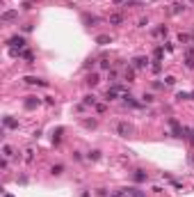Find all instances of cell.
Returning a JSON list of instances; mask_svg holds the SVG:
<instances>
[{
	"label": "cell",
	"instance_id": "1",
	"mask_svg": "<svg viewBox=\"0 0 194 197\" xmlns=\"http://www.w3.org/2000/svg\"><path fill=\"white\" fill-rule=\"evenodd\" d=\"M117 133H119V135H123V138H128V135L133 133V126L126 124V122H119V124H117Z\"/></svg>",
	"mask_w": 194,
	"mask_h": 197
},
{
	"label": "cell",
	"instance_id": "2",
	"mask_svg": "<svg viewBox=\"0 0 194 197\" xmlns=\"http://www.w3.org/2000/svg\"><path fill=\"white\" fill-rule=\"evenodd\" d=\"M7 44H9L11 48H23V46H25V39H23V37H18V35H14Z\"/></svg>",
	"mask_w": 194,
	"mask_h": 197
},
{
	"label": "cell",
	"instance_id": "3",
	"mask_svg": "<svg viewBox=\"0 0 194 197\" xmlns=\"http://www.w3.org/2000/svg\"><path fill=\"white\" fill-rule=\"evenodd\" d=\"M25 83L27 85H41V87H48V80H41V78H37V76H27Z\"/></svg>",
	"mask_w": 194,
	"mask_h": 197
},
{
	"label": "cell",
	"instance_id": "4",
	"mask_svg": "<svg viewBox=\"0 0 194 197\" xmlns=\"http://www.w3.org/2000/svg\"><path fill=\"white\" fill-rule=\"evenodd\" d=\"M133 179H135L137 183H142V181H146V179H148V174H146L144 170H135V172H133Z\"/></svg>",
	"mask_w": 194,
	"mask_h": 197
},
{
	"label": "cell",
	"instance_id": "5",
	"mask_svg": "<svg viewBox=\"0 0 194 197\" xmlns=\"http://www.w3.org/2000/svg\"><path fill=\"white\" fill-rule=\"evenodd\" d=\"M39 103H41V101H39V98H37V96H27V98H25V108H27V110L37 108V105H39Z\"/></svg>",
	"mask_w": 194,
	"mask_h": 197
},
{
	"label": "cell",
	"instance_id": "6",
	"mask_svg": "<svg viewBox=\"0 0 194 197\" xmlns=\"http://www.w3.org/2000/svg\"><path fill=\"white\" fill-rule=\"evenodd\" d=\"M0 18H2L5 23H7V21H14V18H18V12H5Z\"/></svg>",
	"mask_w": 194,
	"mask_h": 197
},
{
	"label": "cell",
	"instance_id": "7",
	"mask_svg": "<svg viewBox=\"0 0 194 197\" xmlns=\"http://www.w3.org/2000/svg\"><path fill=\"white\" fill-rule=\"evenodd\" d=\"M112 42V37H107V35H98L96 37V44H101V46H105V44Z\"/></svg>",
	"mask_w": 194,
	"mask_h": 197
},
{
	"label": "cell",
	"instance_id": "8",
	"mask_svg": "<svg viewBox=\"0 0 194 197\" xmlns=\"http://www.w3.org/2000/svg\"><path fill=\"white\" fill-rule=\"evenodd\" d=\"M117 92H119L117 87H112V89H107V92H105V101H114V98H117Z\"/></svg>",
	"mask_w": 194,
	"mask_h": 197
},
{
	"label": "cell",
	"instance_id": "9",
	"mask_svg": "<svg viewBox=\"0 0 194 197\" xmlns=\"http://www.w3.org/2000/svg\"><path fill=\"white\" fill-rule=\"evenodd\" d=\"M110 23L119 25V23H123V16H121V14H110Z\"/></svg>",
	"mask_w": 194,
	"mask_h": 197
},
{
	"label": "cell",
	"instance_id": "10",
	"mask_svg": "<svg viewBox=\"0 0 194 197\" xmlns=\"http://www.w3.org/2000/svg\"><path fill=\"white\" fill-rule=\"evenodd\" d=\"M5 126L7 129H18V122L11 119V117H5Z\"/></svg>",
	"mask_w": 194,
	"mask_h": 197
},
{
	"label": "cell",
	"instance_id": "11",
	"mask_svg": "<svg viewBox=\"0 0 194 197\" xmlns=\"http://www.w3.org/2000/svg\"><path fill=\"white\" fill-rule=\"evenodd\" d=\"M87 158H89V161H98V158H101V151H98V149L89 151V154H87Z\"/></svg>",
	"mask_w": 194,
	"mask_h": 197
},
{
	"label": "cell",
	"instance_id": "12",
	"mask_svg": "<svg viewBox=\"0 0 194 197\" xmlns=\"http://www.w3.org/2000/svg\"><path fill=\"white\" fill-rule=\"evenodd\" d=\"M126 192H130V195H133V197H146V195H144L142 190H137V188H128Z\"/></svg>",
	"mask_w": 194,
	"mask_h": 197
},
{
	"label": "cell",
	"instance_id": "13",
	"mask_svg": "<svg viewBox=\"0 0 194 197\" xmlns=\"http://www.w3.org/2000/svg\"><path fill=\"white\" fill-rule=\"evenodd\" d=\"M135 67H137V69L146 67V57H135Z\"/></svg>",
	"mask_w": 194,
	"mask_h": 197
},
{
	"label": "cell",
	"instance_id": "14",
	"mask_svg": "<svg viewBox=\"0 0 194 197\" xmlns=\"http://www.w3.org/2000/svg\"><path fill=\"white\" fill-rule=\"evenodd\" d=\"M50 172H53L55 176H60L62 172H64V165H53V170H50Z\"/></svg>",
	"mask_w": 194,
	"mask_h": 197
},
{
	"label": "cell",
	"instance_id": "15",
	"mask_svg": "<svg viewBox=\"0 0 194 197\" xmlns=\"http://www.w3.org/2000/svg\"><path fill=\"white\" fill-rule=\"evenodd\" d=\"M185 67H187V69H194V55H187V60H185Z\"/></svg>",
	"mask_w": 194,
	"mask_h": 197
},
{
	"label": "cell",
	"instance_id": "16",
	"mask_svg": "<svg viewBox=\"0 0 194 197\" xmlns=\"http://www.w3.org/2000/svg\"><path fill=\"white\" fill-rule=\"evenodd\" d=\"M85 103H87V105H94V103H96V96H94V94H89V96H85Z\"/></svg>",
	"mask_w": 194,
	"mask_h": 197
},
{
	"label": "cell",
	"instance_id": "17",
	"mask_svg": "<svg viewBox=\"0 0 194 197\" xmlns=\"http://www.w3.org/2000/svg\"><path fill=\"white\" fill-rule=\"evenodd\" d=\"M189 96H192V94H187V92H178V94H176L178 101H185V98H189Z\"/></svg>",
	"mask_w": 194,
	"mask_h": 197
},
{
	"label": "cell",
	"instance_id": "18",
	"mask_svg": "<svg viewBox=\"0 0 194 197\" xmlns=\"http://www.w3.org/2000/svg\"><path fill=\"white\" fill-rule=\"evenodd\" d=\"M87 83H89V85H96V83H98V76H96V73H92V76L87 78Z\"/></svg>",
	"mask_w": 194,
	"mask_h": 197
},
{
	"label": "cell",
	"instance_id": "19",
	"mask_svg": "<svg viewBox=\"0 0 194 197\" xmlns=\"http://www.w3.org/2000/svg\"><path fill=\"white\" fill-rule=\"evenodd\" d=\"M151 69H153V71H155V73H158V71H160V69H162V67H160V60H155V62H153V64H151Z\"/></svg>",
	"mask_w": 194,
	"mask_h": 197
},
{
	"label": "cell",
	"instance_id": "20",
	"mask_svg": "<svg viewBox=\"0 0 194 197\" xmlns=\"http://www.w3.org/2000/svg\"><path fill=\"white\" fill-rule=\"evenodd\" d=\"M82 18H85V23H96L98 21L96 16H82Z\"/></svg>",
	"mask_w": 194,
	"mask_h": 197
},
{
	"label": "cell",
	"instance_id": "21",
	"mask_svg": "<svg viewBox=\"0 0 194 197\" xmlns=\"http://www.w3.org/2000/svg\"><path fill=\"white\" fill-rule=\"evenodd\" d=\"M164 83H167V85H176V78L174 76H167V78H164Z\"/></svg>",
	"mask_w": 194,
	"mask_h": 197
},
{
	"label": "cell",
	"instance_id": "22",
	"mask_svg": "<svg viewBox=\"0 0 194 197\" xmlns=\"http://www.w3.org/2000/svg\"><path fill=\"white\" fill-rule=\"evenodd\" d=\"M178 42H180V44H187V42H189V37H187V35H180V37H178Z\"/></svg>",
	"mask_w": 194,
	"mask_h": 197
},
{
	"label": "cell",
	"instance_id": "23",
	"mask_svg": "<svg viewBox=\"0 0 194 197\" xmlns=\"http://www.w3.org/2000/svg\"><path fill=\"white\" fill-rule=\"evenodd\" d=\"M142 98H144V101H146V103H153V96H151V94H144Z\"/></svg>",
	"mask_w": 194,
	"mask_h": 197
},
{
	"label": "cell",
	"instance_id": "24",
	"mask_svg": "<svg viewBox=\"0 0 194 197\" xmlns=\"http://www.w3.org/2000/svg\"><path fill=\"white\" fill-rule=\"evenodd\" d=\"M174 12L178 14V12H185V5H174Z\"/></svg>",
	"mask_w": 194,
	"mask_h": 197
},
{
	"label": "cell",
	"instance_id": "25",
	"mask_svg": "<svg viewBox=\"0 0 194 197\" xmlns=\"http://www.w3.org/2000/svg\"><path fill=\"white\" fill-rule=\"evenodd\" d=\"M85 126H87V129H94V126H96V122H94V119L89 122V119H87V122H85Z\"/></svg>",
	"mask_w": 194,
	"mask_h": 197
},
{
	"label": "cell",
	"instance_id": "26",
	"mask_svg": "<svg viewBox=\"0 0 194 197\" xmlns=\"http://www.w3.org/2000/svg\"><path fill=\"white\" fill-rule=\"evenodd\" d=\"M114 2H117V5H121V2H126V0H114Z\"/></svg>",
	"mask_w": 194,
	"mask_h": 197
},
{
	"label": "cell",
	"instance_id": "27",
	"mask_svg": "<svg viewBox=\"0 0 194 197\" xmlns=\"http://www.w3.org/2000/svg\"><path fill=\"white\" fill-rule=\"evenodd\" d=\"M5 197H11V195H5Z\"/></svg>",
	"mask_w": 194,
	"mask_h": 197
},
{
	"label": "cell",
	"instance_id": "28",
	"mask_svg": "<svg viewBox=\"0 0 194 197\" xmlns=\"http://www.w3.org/2000/svg\"><path fill=\"white\" fill-rule=\"evenodd\" d=\"M192 98H194V94H192Z\"/></svg>",
	"mask_w": 194,
	"mask_h": 197
}]
</instances>
